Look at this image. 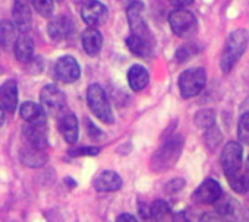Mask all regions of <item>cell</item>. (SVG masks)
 Returning a JSON list of instances; mask_svg holds the SVG:
<instances>
[{
    "instance_id": "27",
    "label": "cell",
    "mask_w": 249,
    "mask_h": 222,
    "mask_svg": "<svg viewBox=\"0 0 249 222\" xmlns=\"http://www.w3.org/2000/svg\"><path fill=\"white\" fill-rule=\"evenodd\" d=\"M237 138L240 143L249 145V113H245L239 119L237 125Z\"/></svg>"
},
{
    "instance_id": "32",
    "label": "cell",
    "mask_w": 249,
    "mask_h": 222,
    "mask_svg": "<svg viewBox=\"0 0 249 222\" xmlns=\"http://www.w3.org/2000/svg\"><path fill=\"white\" fill-rule=\"evenodd\" d=\"M98 152H100V148H97V146H79V148L69 149L68 154L72 157H82V155L92 157V155H97Z\"/></svg>"
},
{
    "instance_id": "40",
    "label": "cell",
    "mask_w": 249,
    "mask_h": 222,
    "mask_svg": "<svg viewBox=\"0 0 249 222\" xmlns=\"http://www.w3.org/2000/svg\"><path fill=\"white\" fill-rule=\"evenodd\" d=\"M245 173H246V175L249 177V157H248V159H246V171H245Z\"/></svg>"
},
{
    "instance_id": "21",
    "label": "cell",
    "mask_w": 249,
    "mask_h": 222,
    "mask_svg": "<svg viewBox=\"0 0 249 222\" xmlns=\"http://www.w3.org/2000/svg\"><path fill=\"white\" fill-rule=\"evenodd\" d=\"M94 187L98 191H116L122 187V178L114 171H103L94 180Z\"/></svg>"
},
{
    "instance_id": "6",
    "label": "cell",
    "mask_w": 249,
    "mask_h": 222,
    "mask_svg": "<svg viewBox=\"0 0 249 222\" xmlns=\"http://www.w3.org/2000/svg\"><path fill=\"white\" fill-rule=\"evenodd\" d=\"M207 75L201 67H192L185 70L179 78V89L183 98L196 96L205 86Z\"/></svg>"
},
{
    "instance_id": "30",
    "label": "cell",
    "mask_w": 249,
    "mask_h": 222,
    "mask_svg": "<svg viewBox=\"0 0 249 222\" xmlns=\"http://www.w3.org/2000/svg\"><path fill=\"white\" fill-rule=\"evenodd\" d=\"M220 142H221V133H220V130L215 129L214 126L210 127V129H207V132H205V143H207V146L210 149H214L215 146L220 145Z\"/></svg>"
},
{
    "instance_id": "38",
    "label": "cell",
    "mask_w": 249,
    "mask_h": 222,
    "mask_svg": "<svg viewBox=\"0 0 249 222\" xmlns=\"http://www.w3.org/2000/svg\"><path fill=\"white\" fill-rule=\"evenodd\" d=\"M173 222H191L189 218L186 216L185 212H178L175 216H173Z\"/></svg>"
},
{
    "instance_id": "39",
    "label": "cell",
    "mask_w": 249,
    "mask_h": 222,
    "mask_svg": "<svg viewBox=\"0 0 249 222\" xmlns=\"http://www.w3.org/2000/svg\"><path fill=\"white\" fill-rule=\"evenodd\" d=\"M3 120H5V113H3V108L0 105V126L3 125Z\"/></svg>"
},
{
    "instance_id": "7",
    "label": "cell",
    "mask_w": 249,
    "mask_h": 222,
    "mask_svg": "<svg viewBox=\"0 0 249 222\" xmlns=\"http://www.w3.org/2000/svg\"><path fill=\"white\" fill-rule=\"evenodd\" d=\"M40 99L50 114H59L66 107V96L56 85H46L41 89Z\"/></svg>"
},
{
    "instance_id": "5",
    "label": "cell",
    "mask_w": 249,
    "mask_h": 222,
    "mask_svg": "<svg viewBox=\"0 0 249 222\" xmlns=\"http://www.w3.org/2000/svg\"><path fill=\"white\" fill-rule=\"evenodd\" d=\"M169 24L172 31L180 38H191L195 35L198 22L192 12L186 9H176L169 16Z\"/></svg>"
},
{
    "instance_id": "11",
    "label": "cell",
    "mask_w": 249,
    "mask_h": 222,
    "mask_svg": "<svg viewBox=\"0 0 249 222\" xmlns=\"http://www.w3.org/2000/svg\"><path fill=\"white\" fill-rule=\"evenodd\" d=\"M75 31V24L69 16H56L47 25V34L53 41H65Z\"/></svg>"
},
{
    "instance_id": "25",
    "label": "cell",
    "mask_w": 249,
    "mask_h": 222,
    "mask_svg": "<svg viewBox=\"0 0 249 222\" xmlns=\"http://www.w3.org/2000/svg\"><path fill=\"white\" fill-rule=\"evenodd\" d=\"M18 38V30L14 22L9 21H0V44L5 48L14 47Z\"/></svg>"
},
{
    "instance_id": "41",
    "label": "cell",
    "mask_w": 249,
    "mask_h": 222,
    "mask_svg": "<svg viewBox=\"0 0 249 222\" xmlns=\"http://www.w3.org/2000/svg\"><path fill=\"white\" fill-rule=\"evenodd\" d=\"M57 2H62V0H57Z\"/></svg>"
},
{
    "instance_id": "26",
    "label": "cell",
    "mask_w": 249,
    "mask_h": 222,
    "mask_svg": "<svg viewBox=\"0 0 249 222\" xmlns=\"http://www.w3.org/2000/svg\"><path fill=\"white\" fill-rule=\"evenodd\" d=\"M195 123L201 129H210L215 123V114L213 110H201L195 116Z\"/></svg>"
},
{
    "instance_id": "9",
    "label": "cell",
    "mask_w": 249,
    "mask_h": 222,
    "mask_svg": "<svg viewBox=\"0 0 249 222\" xmlns=\"http://www.w3.org/2000/svg\"><path fill=\"white\" fill-rule=\"evenodd\" d=\"M107 16H108L107 8L101 2H97V0H89V2L82 5L81 18L89 28H95V27L104 24Z\"/></svg>"
},
{
    "instance_id": "2",
    "label": "cell",
    "mask_w": 249,
    "mask_h": 222,
    "mask_svg": "<svg viewBox=\"0 0 249 222\" xmlns=\"http://www.w3.org/2000/svg\"><path fill=\"white\" fill-rule=\"evenodd\" d=\"M248 41H249V34L246 32V30H236L229 35L220 59V66L224 73L230 72L233 66L239 62V59L243 56L248 47Z\"/></svg>"
},
{
    "instance_id": "1",
    "label": "cell",
    "mask_w": 249,
    "mask_h": 222,
    "mask_svg": "<svg viewBox=\"0 0 249 222\" xmlns=\"http://www.w3.org/2000/svg\"><path fill=\"white\" fill-rule=\"evenodd\" d=\"M243 149L239 143L230 142L224 146L221 152V167L230 187L237 193L249 191V177L242 171Z\"/></svg>"
},
{
    "instance_id": "16",
    "label": "cell",
    "mask_w": 249,
    "mask_h": 222,
    "mask_svg": "<svg viewBox=\"0 0 249 222\" xmlns=\"http://www.w3.org/2000/svg\"><path fill=\"white\" fill-rule=\"evenodd\" d=\"M59 130L63 136V139L69 143L73 145L78 141V133H79V125L78 119L75 114H63L59 120Z\"/></svg>"
},
{
    "instance_id": "35",
    "label": "cell",
    "mask_w": 249,
    "mask_h": 222,
    "mask_svg": "<svg viewBox=\"0 0 249 222\" xmlns=\"http://www.w3.org/2000/svg\"><path fill=\"white\" fill-rule=\"evenodd\" d=\"M199 222H221V216H218L217 213H204Z\"/></svg>"
},
{
    "instance_id": "33",
    "label": "cell",
    "mask_w": 249,
    "mask_h": 222,
    "mask_svg": "<svg viewBox=\"0 0 249 222\" xmlns=\"http://www.w3.org/2000/svg\"><path fill=\"white\" fill-rule=\"evenodd\" d=\"M183 186H185V181H183L182 178H178V180L170 181V183L167 184L166 190H167V191H170V193H176V191H178V190H180Z\"/></svg>"
},
{
    "instance_id": "37",
    "label": "cell",
    "mask_w": 249,
    "mask_h": 222,
    "mask_svg": "<svg viewBox=\"0 0 249 222\" xmlns=\"http://www.w3.org/2000/svg\"><path fill=\"white\" fill-rule=\"evenodd\" d=\"M116 222H138V221H137L135 216H132V215H129V213H122V215L117 218Z\"/></svg>"
},
{
    "instance_id": "15",
    "label": "cell",
    "mask_w": 249,
    "mask_h": 222,
    "mask_svg": "<svg viewBox=\"0 0 249 222\" xmlns=\"http://www.w3.org/2000/svg\"><path fill=\"white\" fill-rule=\"evenodd\" d=\"M0 104L8 113H14L18 107V85L15 80H6L0 86Z\"/></svg>"
},
{
    "instance_id": "8",
    "label": "cell",
    "mask_w": 249,
    "mask_h": 222,
    "mask_svg": "<svg viewBox=\"0 0 249 222\" xmlns=\"http://www.w3.org/2000/svg\"><path fill=\"white\" fill-rule=\"evenodd\" d=\"M142 11H144V5L141 2H132L128 9H126V16H128V22L129 27L132 30V35L141 37L144 40H151L148 27L142 18Z\"/></svg>"
},
{
    "instance_id": "34",
    "label": "cell",
    "mask_w": 249,
    "mask_h": 222,
    "mask_svg": "<svg viewBox=\"0 0 249 222\" xmlns=\"http://www.w3.org/2000/svg\"><path fill=\"white\" fill-rule=\"evenodd\" d=\"M87 126H88V133H89V136L92 138V139H100L101 138V130L98 129V127H95L89 120L87 122Z\"/></svg>"
},
{
    "instance_id": "3",
    "label": "cell",
    "mask_w": 249,
    "mask_h": 222,
    "mask_svg": "<svg viewBox=\"0 0 249 222\" xmlns=\"http://www.w3.org/2000/svg\"><path fill=\"white\" fill-rule=\"evenodd\" d=\"M183 149V138L176 135L170 138L154 155L151 161L153 171L156 173H163L170 170L179 159L180 154Z\"/></svg>"
},
{
    "instance_id": "18",
    "label": "cell",
    "mask_w": 249,
    "mask_h": 222,
    "mask_svg": "<svg viewBox=\"0 0 249 222\" xmlns=\"http://www.w3.org/2000/svg\"><path fill=\"white\" fill-rule=\"evenodd\" d=\"M19 157H21V162L30 168H38L47 162V154L44 152V149H38L31 145L22 148Z\"/></svg>"
},
{
    "instance_id": "20",
    "label": "cell",
    "mask_w": 249,
    "mask_h": 222,
    "mask_svg": "<svg viewBox=\"0 0 249 222\" xmlns=\"http://www.w3.org/2000/svg\"><path fill=\"white\" fill-rule=\"evenodd\" d=\"M14 51H15L17 59L21 63L28 64L34 59V41H33V38L28 37L27 34L19 35L15 41Z\"/></svg>"
},
{
    "instance_id": "31",
    "label": "cell",
    "mask_w": 249,
    "mask_h": 222,
    "mask_svg": "<svg viewBox=\"0 0 249 222\" xmlns=\"http://www.w3.org/2000/svg\"><path fill=\"white\" fill-rule=\"evenodd\" d=\"M194 54H196V47L194 44H185L182 46L178 51H176V59L179 62H186L188 59H191Z\"/></svg>"
},
{
    "instance_id": "22",
    "label": "cell",
    "mask_w": 249,
    "mask_h": 222,
    "mask_svg": "<svg viewBox=\"0 0 249 222\" xmlns=\"http://www.w3.org/2000/svg\"><path fill=\"white\" fill-rule=\"evenodd\" d=\"M128 82L132 91H142L150 82V73L144 66L134 64L128 72Z\"/></svg>"
},
{
    "instance_id": "28",
    "label": "cell",
    "mask_w": 249,
    "mask_h": 222,
    "mask_svg": "<svg viewBox=\"0 0 249 222\" xmlns=\"http://www.w3.org/2000/svg\"><path fill=\"white\" fill-rule=\"evenodd\" d=\"M31 3L37 14H40L43 18H50L54 9V0H31Z\"/></svg>"
},
{
    "instance_id": "23",
    "label": "cell",
    "mask_w": 249,
    "mask_h": 222,
    "mask_svg": "<svg viewBox=\"0 0 249 222\" xmlns=\"http://www.w3.org/2000/svg\"><path fill=\"white\" fill-rule=\"evenodd\" d=\"M215 207H217V215L221 218H227V219H236L239 218V203L229 197V196H220V199L215 202Z\"/></svg>"
},
{
    "instance_id": "17",
    "label": "cell",
    "mask_w": 249,
    "mask_h": 222,
    "mask_svg": "<svg viewBox=\"0 0 249 222\" xmlns=\"http://www.w3.org/2000/svg\"><path fill=\"white\" fill-rule=\"evenodd\" d=\"M24 136L28 142V145L38 148V149H46L49 146V138H47V130L46 126H36V125H27L24 127Z\"/></svg>"
},
{
    "instance_id": "36",
    "label": "cell",
    "mask_w": 249,
    "mask_h": 222,
    "mask_svg": "<svg viewBox=\"0 0 249 222\" xmlns=\"http://www.w3.org/2000/svg\"><path fill=\"white\" fill-rule=\"evenodd\" d=\"M169 2L172 3V6H175L178 9H183L185 6H189L194 0H169Z\"/></svg>"
},
{
    "instance_id": "24",
    "label": "cell",
    "mask_w": 249,
    "mask_h": 222,
    "mask_svg": "<svg viewBox=\"0 0 249 222\" xmlns=\"http://www.w3.org/2000/svg\"><path fill=\"white\" fill-rule=\"evenodd\" d=\"M126 46L138 57H148L151 54V43L137 35H129L126 38Z\"/></svg>"
},
{
    "instance_id": "4",
    "label": "cell",
    "mask_w": 249,
    "mask_h": 222,
    "mask_svg": "<svg viewBox=\"0 0 249 222\" xmlns=\"http://www.w3.org/2000/svg\"><path fill=\"white\" fill-rule=\"evenodd\" d=\"M87 102H88L89 110L92 111V114L100 122H103L106 125H111L114 122L110 102L107 99V95H106L104 89L100 85L92 83V85L88 86V91H87Z\"/></svg>"
},
{
    "instance_id": "13",
    "label": "cell",
    "mask_w": 249,
    "mask_h": 222,
    "mask_svg": "<svg viewBox=\"0 0 249 222\" xmlns=\"http://www.w3.org/2000/svg\"><path fill=\"white\" fill-rule=\"evenodd\" d=\"M12 18H14V25L19 32L25 34L30 31L33 18H31V9L28 5V0H15L12 9Z\"/></svg>"
},
{
    "instance_id": "29",
    "label": "cell",
    "mask_w": 249,
    "mask_h": 222,
    "mask_svg": "<svg viewBox=\"0 0 249 222\" xmlns=\"http://www.w3.org/2000/svg\"><path fill=\"white\" fill-rule=\"evenodd\" d=\"M150 216L154 219H163L164 216H167L170 213V206L167 202L164 200H156L151 207H150Z\"/></svg>"
},
{
    "instance_id": "14",
    "label": "cell",
    "mask_w": 249,
    "mask_h": 222,
    "mask_svg": "<svg viewBox=\"0 0 249 222\" xmlns=\"http://www.w3.org/2000/svg\"><path fill=\"white\" fill-rule=\"evenodd\" d=\"M21 117L28 123V125H36V126H46L47 122V114L44 108L40 104H36L33 101H27L21 105L19 108Z\"/></svg>"
},
{
    "instance_id": "12",
    "label": "cell",
    "mask_w": 249,
    "mask_h": 222,
    "mask_svg": "<svg viewBox=\"0 0 249 222\" xmlns=\"http://www.w3.org/2000/svg\"><path fill=\"white\" fill-rule=\"evenodd\" d=\"M221 196V187L218 181L214 178H207L204 183L195 190L194 193V200L201 205H211L215 203Z\"/></svg>"
},
{
    "instance_id": "10",
    "label": "cell",
    "mask_w": 249,
    "mask_h": 222,
    "mask_svg": "<svg viewBox=\"0 0 249 222\" xmlns=\"http://www.w3.org/2000/svg\"><path fill=\"white\" fill-rule=\"evenodd\" d=\"M56 78L63 83H72L79 79L81 69L78 62L72 56H63L57 60L54 66Z\"/></svg>"
},
{
    "instance_id": "19",
    "label": "cell",
    "mask_w": 249,
    "mask_h": 222,
    "mask_svg": "<svg viewBox=\"0 0 249 222\" xmlns=\"http://www.w3.org/2000/svg\"><path fill=\"white\" fill-rule=\"evenodd\" d=\"M101 47H103V35L98 30L95 28H88L84 31L82 34V48L84 51L94 57L97 56L100 51H101Z\"/></svg>"
}]
</instances>
